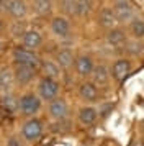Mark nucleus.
Segmentation results:
<instances>
[{"instance_id":"1","label":"nucleus","mask_w":144,"mask_h":146,"mask_svg":"<svg viewBox=\"0 0 144 146\" xmlns=\"http://www.w3.org/2000/svg\"><path fill=\"white\" fill-rule=\"evenodd\" d=\"M13 59L17 64H21V66H31L34 69H38L41 66V58L34 53L33 49H28V48H15L13 49Z\"/></svg>"},{"instance_id":"2","label":"nucleus","mask_w":144,"mask_h":146,"mask_svg":"<svg viewBox=\"0 0 144 146\" xmlns=\"http://www.w3.org/2000/svg\"><path fill=\"white\" fill-rule=\"evenodd\" d=\"M38 92L39 97L43 100H54L59 94V82L56 79H51V77H41V80L38 82Z\"/></svg>"},{"instance_id":"3","label":"nucleus","mask_w":144,"mask_h":146,"mask_svg":"<svg viewBox=\"0 0 144 146\" xmlns=\"http://www.w3.org/2000/svg\"><path fill=\"white\" fill-rule=\"evenodd\" d=\"M39 108H41V100H39L38 95H34V94H25V95L20 97L18 110L23 113V115L31 117V115L39 112Z\"/></svg>"},{"instance_id":"4","label":"nucleus","mask_w":144,"mask_h":146,"mask_svg":"<svg viewBox=\"0 0 144 146\" xmlns=\"http://www.w3.org/2000/svg\"><path fill=\"white\" fill-rule=\"evenodd\" d=\"M113 12H115L118 23H128L134 18V8L129 0H115Z\"/></svg>"},{"instance_id":"5","label":"nucleus","mask_w":144,"mask_h":146,"mask_svg":"<svg viewBox=\"0 0 144 146\" xmlns=\"http://www.w3.org/2000/svg\"><path fill=\"white\" fill-rule=\"evenodd\" d=\"M21 133H23V136H25L26 141H36V139L43 135V125H41L39 120L30 118L25 125H23Z\"/></svg>"},{"instance_id":"6","label":"nucleus","mask_w":144,"mask_h":146,"mask_svg":"<svg viewBox=\"0 0 144 146\" xmlns=\"http://www.w3.org/2000/svg\"><path fill=\"white\" fill-rule=\"evenodd\" d=\"M5 10H7V13L10 15V17H13L15 20H20V18L26 17L28 5H26L25 0H7Z\"/></svg>"},{"instance_id":"7","label":"nucleus","mask_w":144,"mask_h":146,"mask_svg":"<svg viewBox=\"0 0 144 146\" xmlns=\"http://www.w3.org/2000/svg\"><path fill=\"white\" fill-rule=\"evenodd\" d=\"M13 76H15V80H17L18 84L25 86V84H30V82L34 79L36 69L31 67V66H21V64H17L15 71H13Z\"/></svg>"},{"instance_id":"8","label":"nucleus","mask_w":144,"mask_h":146,"mask_svg":"<svg viewBox=\"0 0 144 146\" xmlns=\"http://www.w3.org/2000/svg\"><path fill=\"white\" fill-rule=\"evenodd\" d=\"M129 72H131V61L126 59V58L116 59L111 66V76L116 80H123Z\"/></svg>"},{"instance_id":"9","label":"nucleus","mask_w":144,"mask_h":146,"mask_svg":"<svg viewBox=\"0 0 144 146\" xmlns=\"http://www.w3.org/2000/svg\"><path fill=\"white\" fill-rule=\"evenodd\" d=\"M51 31L57 38H65L71 33V23L64 17H54L51 20Z\"/></svg>"},{"instance_id":"10","label":"nucleus","mask_w":144,"mask_h":146,"mask_svg":"<svg viewBox=\"0 0 144 146\" xmlns=\"http://www.w3.org/2000/svg\"><path fill=\"white\" fill-rule=\"evenodd\" d=\"M67 112L69 110H67V104H65L64 99L56 97L54 100H51V104H49V115L54 120H57V121L64 120L67 117Z\"/></svg>"},{"instance_id":"11","label":"nucleus","mask_w":144,"mask_h":146,"mask_svg":"<svg viewBox=\"0 0 144 146\" xmlns=\"http://www.w3.org/2000/svg\"><path fill=\"white\" fill-rule=\"evenodd\" d=\"M105 41H106V44L111 48H120V46H124V43H126V33H124V30L121 28H111L108 30V33L105 36Z\"/></svg>"},{"instance_id":"12","label":"nucleus","mask_w":144,"mask_h":146,"mask_svg":"<svg viewBox=\"0 0 144 146\" xmlns=\"http://www.w3.org/2000/svg\"><path fill=\"white\" fill-rule=\"evenodd\" d=\"M93 59H92L89 54H82L75 59V69H77V74L80 77H89L92 76V71H93Z\"/></svg>"},{"instance_id":"13","label":"nucleus","mask_w":144,"mask_h":146,"mask_svg":"<svg viewBox=\"0 0 144 146\" xmlns=\"http://www.w3.org/2000/svg\"><path fill=\"white\" fill-rule=\"evenodd\" d=\"M116 17H115V12H113V8L110 7H103L100 10V13H98V25L105 30H111V28L116 27Z\"/></svg>"},{"instance_id":"14","label":"nucleus","mask_w":144,"mask_h":146,"mask_svg":"<svg viewBox=\"0 0 144 146\" xmlns=\"http://www.w3.org/2000/svg\"><path fill=\"white\" fill-rule=\"evenodd\" d=\"M41 44H43V36H41L39 31H36V30H26L23 33V46L25 48L34 51Z\"/></svg>"},{"instance_id":"15","label":"nucleus","mask_w":144,"mask_h":146,"mask_svg":"<svg viewBox=\"0 0 144 146\" xmlns=\"http://www.w3.org/2000/svg\"><path fill=\"white\" fill-rule=\"evenodd\" d=\"M79 95L85 102H95L98 99V89L93 82H82L79 86Z\"/></svg>"},{"instance_id":"16","label":"nucleus","mask_w":144,"mask_h":146,"mask_svg":"<svg viewBox=\"0 0 144 146\" xmlns=\"http://www.w3.org/2000/svg\"><path fill=\"white\" fill-rule=\"evenodd\" d=\"M56 62L59 67L69 69V67H72V64H75V56L71 49H59L56 53Z\"/></svg>"},{"instance_id":"17","label":"nucleus","mask_w":144,"mask_h":146,"mask_svg":"<svg viewBox=\"0 0 144 146\" xmlns=\"http://www.w3.org/2000/svg\"><path fill=\"white\" fill-rule=\"evenodd\" d=\"M92 79H93V84L95 86H105L108 79H110V71L105 64H98V66L93 67L92 71Z\"/></svg>"},{"instance_id":"18","label":"nucleus","mask_w":144,"mask_h":146,"mask_svg":"<svg viewBox=\"0 0 144 146\" xmlns=\"http://www.w3.org/2000/svg\"><path fill=\"white\" fill-rule=\"evenodd\" d=\"M98 117V110L93 107H84L79 110V121L82 125H92L95 123V120Z\"/></svg>"},{"instance_id":"19","label":"nucleus","mask_w":144,"mask_h":146,"mask_svg":"<svg viewBox=\"0 0 144 146\" xmlns=\"http://www.w3.org/2000/svg\"><path fill=\"white\" fill-rule=\"evenodd\" d=\"M13 80H15V76H13V71L10 67H2L0 69V90H10V87L13 86Z\"/></svg>"},{"instance_id":"20","label":"nucleus","mask_w":144,"mask_h":146,"mask_svg":"<svg viewBox=\"0 0 144 146\" xmlns=\"http://www.w3.org/2000/svg\"><path fill=\"white\" fill-rule=\"evenodd\" d=\"M33 10L39 17H46L52 10V0H33Z\"/></svg>"},{"instance_id":"21","label":"nucleus","mask_w":144,"mask_h":146,"mask_svg":"<svg viewBox=\"0 0 144 146\" xmlns=\"http://www.w3.org/2000/svg\"><path fill=\"white\" fill-rule=\"evenodd\" d=\"M41 69L44 77H51V79H57L59 77V66L56 61H41Z\"/></svg>"},{"instance_id":"22","label":"nucleus","mask_w":144,"mask_h":146,"mask_svg":"<svg viewBox=\"0 0 144 146\" xmlns=\"http://www.w3.org/2000/svg\"><path fill=\"white\" fill-rule=\"evenodd\" d=\"M129 30H131L133 38H136V40H143L144 38V20L143 18L134 17V18L129 21Z\"/></svg>"},{"instance_id":"23","label":"nucleus","mask_w":144,"mask_h":146,"mask_svg":"<svg viewBox=\"0 0 144 146\" xmlns=\"http://www.w3.org/2000/svg\"><path fill=\"white\" fill-rule=\"evenodd\" d=\"M124 51L131 54V56H137V54H141L144 51V44L141 43V40L133 38V40H128L124 43Z\"/></svg>"},{"instance_id":"24","label":"nucleus","mask_w":144,"mask_h":146,"mask_svg":"<svg viewBox=\"0 0 144 146\" xmlns=\"http://www.w3.org/2000/svg\"><path fill=\"white\" fill-rule=\"evenodd\" d=\"M92 12V0H75V15L87 17Z\"/></svg>"},{"instance_id":"25","label":"nucleus","mask_w":144,"mask_h":146,"mask_svg":"<svg viewBox=\"0 0 144 146\" xmlns=\"http://www.w3.org/2000/svg\"><path fill=\"white\" fill-rule=\"evenodd\" d=\"M2 107L8 113H13V112L18 110V100H15V97H12V95H5L2 99Z\"/></svg>"},{"instance_id":"26","label":"nucleus","mask_w":144,"mask_h":146,"mask_svg":"<svg viewBox=\"0 0 144 146\" xmlns=\"http://www.w3.org/2000/svg\"><path fill=\"white\" fill-rule=\"evenodd\" d=\"M8 146H21V145H20V139L10 138V139H8Z\"/></svg>"},{"instance_id":"27","label":"nucleus","mask_w":144,"mask_h":146,"mask_svg":"<svg viewBox=\"0 0 144 146\" xmlns=\"http://www.w3.org/2000/svg\"><path fill=\"white\" fill-rule=\"evenodd\" d=\"M137 2H144V0H137Z\"/></svg>"},{"instance_id":"28","label":"nucleus","mask_w":144,"mask_h":146,"mask_svg":"<svg viewBox=\"0 0 144 146\" xmlns=\"http://www.w3.org/2000/svg\"><path fill=\"white\" fill-rule=\"evenodd\" d=\"M2 2H3V0H0V3H2Z\"/></svg>"}]
</instances>
